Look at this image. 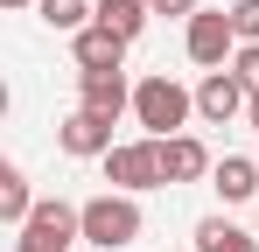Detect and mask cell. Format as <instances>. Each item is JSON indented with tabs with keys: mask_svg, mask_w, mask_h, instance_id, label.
I'll return each instance as SVG.
<instances>
[{
	"mask_svg": "<svg viewBox=\"0 0 259 252\" xmlns=\"http://www.w3.org/2000/svg\"><path fill=\"white\" fill-rule=\"evenodd\" d=\"M196 112V91H182L168 70H147V77L133 84V119L147 126V140H168L182 133V119Z\"/></svg>",
	"mask_w": 259,
	"mask_h": 252,
	"instance_id": "6da1fadb",
	"label": "cell"
},
{
	"mask_svg": "<svg viewBox=\"0 0 259 252\" xmlns=\"http://www.w3.org/2000/svg\"><path fill=\"white\" fill-rule=\"evenodd\" d=\"M140 231H147V217H140V196H126V189H105V196H91V203H84V245L126 252Z\"/></svg>",
	"mask_w": 259,
	"mask_h": 252,
	"instance_id": "7a4b0ae2",
	"label": "cell"
},
{
	"mask_svg": "<svg viewBox=\"0 0 259 252\" xmlns=\"http://www.w3.org/2000/svg\"><path fill=\"white\" fill-rule=\"evenodd\" d=\"M70 238H84V203H63V196H49V203H35V210H28V224H21L14 252H70Z\"/></svg>",
	"mask_w": 259,
	"mask_h": 252,
	"instance_id": "3957f363",
	"label": "cell"
},
{
	"mask_svg": "<svg viewBox=\"0 0 259 252\" xmlns=\"http://www.w3.org/2000/svg\"><path fill=\"white\" fill-rule=\"evenodd\" d=\"M182 49H189V63L224 70V63L238 56V21H231V7H196L189 28H182Z\"/></svg>",
	"mask_w": 259,
	"mask_h": 252,
	"instance_id": "277c9868",
	"label": "cell"
},
{
	"mask_svg": "<svg viewBox=\"0 0 259 252\" xmlns=\"http://www.w3.org/2000/svg\"><path fill=\"white\" fill-rule=\"evenodd\" d=\"M105 182L126 189V196L161 189V140H119V147L105 154Z\"/></svg>",
	"mask_w": 259,
	"mask_h": 252,
	"instance_id": "5b68a950",
	"label": "cell"
},
{
	"mask_svg": "<svg viewBox=\"0 0 259 252\" xmlns=\"http://www.w3.org/2000/svg\"><path fill=\"white\" fill-rule=\"evenodd\" d=\"M245 105H252V91L238 84V70H210V77L196 84V119L203 126H231Z\"/></svg>",
	"mask_w": 259,
	"mask_h": 252,
	"instance_id": "8992f818",
	"label": "cell"
},
{
	"mask_svg": "<svg viewBox=\"0 0 259 252\" xmlns=\"http://www.w3.org/2000/svg\"><path fill=\"white\" fill-rule=\"evenodd\" d=\"M77 105L119 126V112H133V84H126V70H77Z\"/></svg>",
	"mask_w": 259,
	"mask_h": 252,
	"instance_id": "52a82bcc",
	"label": "cell"
},
{
	"mask_svg": "<svg viewBox=\"0 0 259 252\" xmlns=\"http://www.w3.org/2000/svg\"><path fill=\"white\" fill-rule=\"evenodd\" d=\"M56 147H63V154H77V161H105V154H112V119H98V112L77 105L70 119L56 126Z\"/></svg>",
	"mask_w": 259,
	"mask_h": 252,
	"instance_id": "ba28073f",
	"label": "cell"
},
{
	"mask_svg": "<svg viewBox=\"0 0 259 252\" xmlns=\"http://www.w3.org/2000/svg\"><path fill=\"white\" fill-rule=\"evenodd\" d=\"M210 147L196 140V133H168L161 140V182H196V175H210Z\"/></svg>",
	"mask_w": 259,
	"mask_h": 252,
	"instance_id": "9c48e42d",
	"label": "cell"
},
{
	"mask_svg": "<svg viewBox=\"0 0 259 252\" xmlns=\"http://www.w3.org/2000/svg\"><path fill=\"white\" fill-rule=\"evenodd\" d=\"M70 49H77V70H119V63H126V49H133V42H126V35H112V28H98V21H91L84 35H70Z\"/></svg>",
	"mask_w": 259,
	"mask_h": 252,
	"instance_id": "30bf717a",
	"label": "cell"
},
{
	"mask_svg": "<svg viewBox=\"0 0 259 252\" xmlns=\"http://www.w3.org/2000/svg\"><path fill=\"white\" fill-rule=\"evenodd\" d=\"M210 189L224 203H259V168L245 161V154H224V161L210 168Z\"/></svg>",
	"mask_w": 259,
	"mask_h": 252,
	"instance_id": "8fae6325",
	"label": "cell"
},
{
	"mask_svg": "<svg viewBox=\"0 0 259 252\" xmlns=\"http://www.w3.org/2000/svg\"><path fill=\"white\" fill-rule=\"evenodd\" d=\"M147 21H154V0H98V28H112L126 42H140Z\"/></svg>",
	"mask_w": 259,
	"mask_h": 252,
	"instance_id": "7c38bea8",
	"label": "cell"
},
{
	"mask_svg": "<svg viewBox=\"0 0 259 252\" xmlns=\"http://www.w3.org/2000/svg\"><path fill=\"white\" fill-rule=\"evenodd\" d=\"M196 252H259V231H238L231 217H203L196 224Z\"/></svg>",
	"mask_w": 259,
	"mask_h": 252,
	"instance_id": "4fadbf2b",
	"label": "cell"
},
{
	"mask_svg": "<svg viewBox=\"0 0 259 252\" xmlns=\"http://www.w3.org/2000/svg\"><path fill=\"white\" fill-rule=\"evenodd\" d=\"M28 210H35V189H28V175H21V168L7 161V168H0V217L21 231V224H28Z\"/></svg>",
	"mask_w": 259,
	"mask_h": 252,
	"instance_id": "5bb4252c",
	"label": "cell"
},
{
	"mask_svg": "<svg viewBox=\"0 0 259 252\" xmlns=\"http://www.w3.org/2000/svg\"><path fill=\"white\" fill-rule=\"evenodd\" d=\"M35 14H42L49 28H63V35H84L91 21H98V0H35Z\"/></svg>",
	"mask_w": 259,
	"mask_h": 252,
	"instance_id": "9a60e30c",
	"label": "cell"
},
{
	"mask_svg": "<svg viewBox=\"0 0 259 252\" xmlns=\"http://www.w3.org/2000/svg\"><path fill=\"white\" fill-rule=\"evenodd\" d=\"M231 70H238V84H245V91H259V42H238Z\"/></svg>",
	"mask_w": 259,
	"mask_h": 252,
	"instance_id": "2e32d148",
	"label": "cell"
},
{
	"mask_svg": "<svg viewBox=\"0 0 259 252\" xmlns=\"http://www.w3.org/2000/svg\"><path fill=\"white\" fill-rule=\"evenodd\" d=\"M231 21H238V42H259V0H231Z\"/></svg>",
	"mask_w": 259,
	"mask_h": 252,
	"instance_id": "e0dca14e",
	"label": "cell"
},
{
	"mask_svg": "<svg viewBox=\"0 0 259 252\" xmlns=\"http://www.w3.org/2000/svg\"><path fill=\"white\" fill-rule=\"evenodd\" d=\"M154 14H161V21H189V14H196V0H154Z\"/></svg>",
	"mask_w": 259,
	"mask_h": 252,
	"instance_id": "ac0fdd59",
	"label": "cell"
},
{
	"mask_svg": "<svg viewBox=\"0 0 259 252\" xmlns=\"http://www.w3.org/2000/svg\"><path fill=\"white\" fill-rule=\"evenodd\" d=\"M245 119H252V133H259V91H252V105H245Z\"/></svg>",
	"mask_w": 259,
	"mask_h": 252,
	"instance_id": "d6986e66",
	"label": "cell"
},
{
	"mask_svg": "<svg viewBox=\"0 0 259 252\" xmlns=\"http://www.w3.org/2000/svg\"><path fill=\"white\" fill-rule=\"evenodd\" d=\"M0 7H35V0H0Z\"/></svg>",
	"mask_w": 259,
	"mask_h": 252,
	"instance_id": "ffe728a7",
	"label": "cell"
},
{
	"mask_svg": "<svg viewBox=\"0 0 259 252\" xmlns=\"http://www.w3.org/2000/svg\"><path fill=\"white\" fill-rule=\"evenodd\" d=\"M84 252H98V245H84Z\"/></svg>",
	"mask_w": 259,
	"mask_h": 252,
	"instance_id": "44dd1931",
	"label": "cell"
},
{
	"mask_svg": "<svg viewBox=\"0 0 259 252\" xmlns=\"http://www.w3.org/2000/svg\"><path fill=\"white\" fill-rule=\"evenodd\" d=\"M252 210H259V203H252Z\"/></svg>",
	"mask_w": 259,
	"mask_h": 252,
	"instance_id": "7402d4cb",
	"label": "cell"
}]
</instances>
